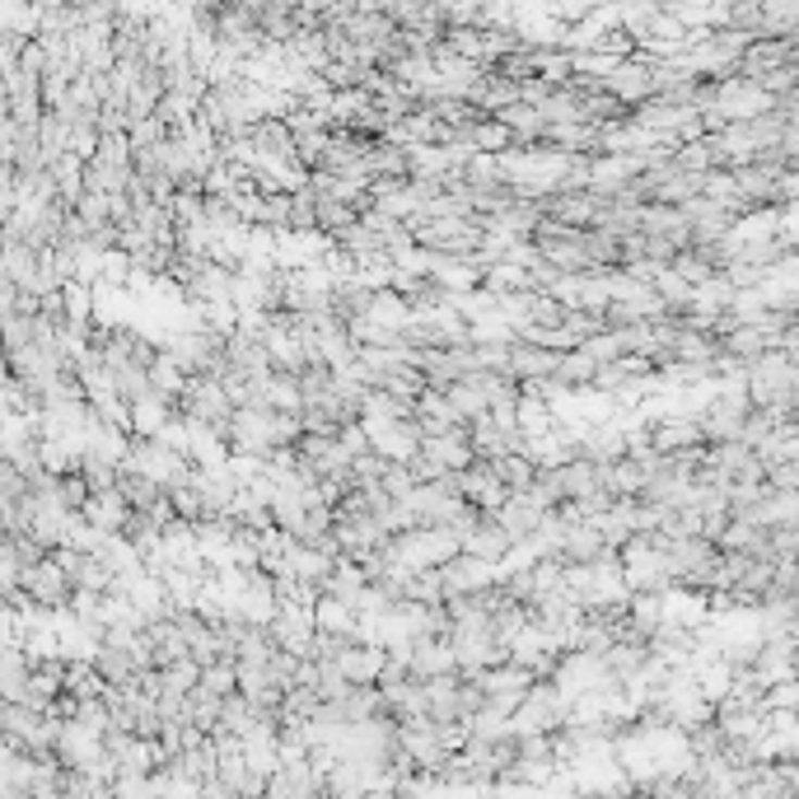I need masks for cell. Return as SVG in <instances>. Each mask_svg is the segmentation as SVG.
I'll return each mask as SVG.
<instances>
[{
  "label": "cell",
  "instance_id": "1",
  "mask_svg": "<svg viewBox=\"0 0 799 799\" xmlns=\"http://www.w3.org/2000/svg\"><path fill=\"white\" fill-rule=\"evenodd\" d=\"M24 589H28V599L47 608V613H61V608H71V599H75V579L61 571L52 557L34 571H24Z\"/></svg>",
  "mask_w": 799,
  "mask_h": 799
},
{
  "label": "cell",
  "instance_id": "2",
  "mask_svg": "<svg viewBox=\"0 0 799 799\" xmlns=\"http://www.w3.org/2000/svg\"><path fill=\"white\" fill-rule=\"evenodd\" d=\"M542 520H547V510L538 505V500H533L528 491L524 496H510V505L496 514V524L510 533V542L520 547V542H533L538 538V528H542Z\"/></svg>",
  "mask_w": 799,
  "mask_h": 799
},
{
  "label": "cell",
  "instance_id": "3",
  "mask_svg": "<svg viewBox=\"0 0 799 799\" xmlns=\"http://www.w3.org/2000/svg\"><path fill=\"white\" fill-rule=\"evenodd\" d=\"M510 547H514L510 533L496 524V514H487V520H482V524L463 538V557H477V561H491V566H496V561L510 557Z\"/></svg>",
  "mask_w": 799,
  "mask_h": 799
},
{
  "label": "cell",
  "instance_id": "4",
  "mask_svg": "<svg viewBox=\"0 0 799 799\" xmlns=\"http://www.w3.org/2000/svg\"><path fill=\"white\" fill-rule=\"evenodd\" d=\"M174 416H178L174 402H164V398L150 394L146 402L132 407V435H136V440H160V435L174 426Z\"/></svg>",
  "mask_w": 799,
  "mask_h": 799
},
{
  "label": "cell",
  "instance_id": "5",
  "mask_svg": "<svg viewBox=\"0 0 799 799\" xmlns=\"http://www.w3.org/2000/svg\"><path fill=\"white\" fill-rule=\"evenodd\" d=\"M766 487L772 491H799V463H772L766 467Z\"/></svg>",
  "mask_w": 799,
  "mask_h": 799
}]
</instances>
